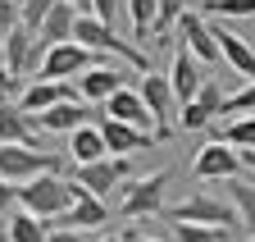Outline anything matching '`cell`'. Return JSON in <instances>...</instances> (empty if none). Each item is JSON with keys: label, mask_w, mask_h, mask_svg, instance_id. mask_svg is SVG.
Returning <instances> with one entry per match:
<instances>
[{"label": "cell", "mask_w": 255, "mask_h": 242, "mask_svg": "<svg viewBox=\"0 0 255 242\" xmlns=\"http://www.w3.org/2000/svg\"><path fill=\"white\" fill-rule=\"evenodd\" d=\"M73 41H78V46H87L91 55H119V59H123V64L132 69L137 78H141V73H150L146 50H141V46H132V41H123L110 23L91 18V14H78V23H73Z\"/></svg>", "instance_id": "6da1fadb"}, {"label": "cell", "mask_w": 255, "mask_h": 242, "mask_svg": "<svg viewBox=\"0 0 255 242\" xmlns=\"http://www.w3.org/2000/svg\"><path fill=\"white\" fill-rule=\"evenodd\" d=\"M18 210H27V215L37 220H59L64 210H69V178L59 174H37L27 178V183H18Z\"/></svg>", "instance_id": "7a4b0ae2"}, {"label": "cell", "mask_w": 255, "mask_h": 242, "mask_svg": "<svg viewBox=\"0 0 255 242\" xmlns=\"http://www.w3.org/2000/svg\"><path fill=\"white\" fill-rule=\"evenodd\" d=\"M173 183V169H155L146 178H132L123 183V201H119V215L123 220H150L164 210V188Z\"/></svg>", "instance_id": "3957f363"}, {"label": "cell", "mask_w": 255, "mask_h": 242, "mask_svg": "<svg viewBox=\"0 0 255 242\" xmlns=\"http://www.w3.org/2000/svg\"><path fill=\"white\" fill-rule=\"evenodd\" d=\"M137 92L146 101V114H150V124H155V137L169 142L178 133V101L169 92V78L164 73H141L137 78Z\"/></svg>", "instance_id": "277c9868"}, {"label": "cell", "mask_w": 255, "mask_h": 242, "mask_svg": "<svg viewBox=\"0 0 255 242\" xmlns=\"http://www.w3.org/2000/svg\"><path fill=\"white\" fill-rule=\"evenodd\" d=\"M169 220L173 224H205V229H223L228 233L237 224V210H233V201H219L210 192H191V197H182L169 210Z\"/></svg>", "instance_id": "5b68a950"}, {"label": "cell", "mask_w": 255, "mask_h": 242, "mask_svg": "<svg viewBox=\"0 0 255 242\" xmlns=\"http://www.w3.org/2000/svg\"><path fill=\"white\" fill-rule=\"evenodd\" d=\"M110 224V201L91 197L82 183L69 178V210L59 220H50V229H78V233H91V229H105Z\"/></svg>", "instance_id": "8992f818"}, {"label": "cell", "mask_w": 255, "mask_h": 242, "mask_svg": "<svg viewBox=\"0 0 255 242\" xmlns=\"http://www.w3.org/2000/svg\"><path fill=\"white\" fill-rule=\"evenodd\" d=\"M73 183H82L91 197L105 201V192L132 183V160L128 156H105V160H91V165H73Z\"/></svg>", "instance_id": "52a82bcc"}, {"label": "cell", "mask_w": 255, "mask_h": 242, "mask_svg": "<svg viewBox=\"0 0 255 242\" xmlns=\"http://www.w3.org/2000/svg\"><path fill=\"white\" fill-rule=\"evenodd\" d=\"M59 156H50V151H27V146H0V178L5 183H27V178L37 174H59Z\"/></svg>", "instance_id": "ba28073f"}, {"label": "cell", "mask_w": 255, "mask_h": 242, "mask_svg": "<svg viewBox=\"0 0 255 242\" xmlns=\"http://www.w3.org/2000/svg\"><path fill=\"white\" fill-rule=\"evenodd\" d=\"M137 73L132 69H114V64H91L87 73H78L73 78V92H78V101L82 105H96V110H101L114 92H119V87H128V82H132Z\"/></svg>", "instance_id": "9c48e42d"}, {"label": "cell", "mask_w": 255, "mask_h": 242, "mask_svg": "<svg viewBox=\"0 0 255 242\" xmlns=\"http://www.w3.org/2000/svg\"><path fill=\"white\" fill-rule=\"evenodd\" d=\"M91 64H96V55H91L87 46H78V41H59V46H50V50L41 55L37 78H46V82H69V78L87 73Z\"/></svg>", "instance_id": "30bf717a"}, {"label": "cell", "mask_w": 255, "mask_h": 242, "mask_svg": "<svg viewBox=\"0 0 255 242\" xmlns=\"http://www.w3.org/2000/svg\"><path fill=\"white\" fill-rule=\"evenodd\" d=\"M173 32H178V46L191 50V59L196 64H214L219 59V41H214V27L201 9H182V18L173 23Z\"/></svg>", "instance_id": "8fae6325"}, {"label": "cell", "mask_w": 255, "mask_h": 242, "mask_svg": "<svg viewBox=\"0 0 255 242\" xmlns=\"http://www.w3.org/2000/svg\"><path fill=\"white\" fill-rule=\"evenodd\" d=\"M178 110H182V114H178V128H182V133L214 128V119H219V110H223V87H219V78H205L201 92L191 96L187 105H178Z\"/></svg>", "instance_id": "7c38bea8"}, {"label": "cell", "mask_w": 255, "mask_h": 242, "mask_svg": "<svg viewBox=\"0 0 255 242\" xmlns=\"http://www.w3.org/2000/svg\"><path fill=\"white\" fill-rule=\"evenodd\" d=\"M41 55H46V50L37 46V37H32L23 23L5 32V69H9V78H14V82H18V78H32V73H37Z\"/></svg>", "instance_id": "4fadbf2b"}, {"label": "cell", "mask_w": 255, "mask_h": 242, "mask_svg": "<svg viewBox=\"0 0 255 242\" xmlns=\"http://www.w3.org/2000/svg\"><path fill=\"white\" fill-rule=\"evenodd\" d=\"M196 178L201 183H228V178H242V151L223 146V142H205L196 151Z\"/></svg>", "instance_id": "5bb4252c"}, {"label": "cell", "mask_w": 255, "mask_h": 242, "mask_svg": "<svg viewBox=\"0 0 255 242\" xmlns=\"http://www.w3.org/2000/svg\"><path fill=\"white\" fill-rule=\"evenodd\" d=\"M101 137H105V151H110V156H128V160H132L137 151H150L159 142L155 133L132 128V124H119V119H105V114H101Z\"/></svg>", "instance_id": "9a60e30c"}, {"label": "cell", "mask_w": 255, "mask_h": 242, "mask_svg": "<svg viewBox=\"0 0 255 242\" xmlns=\"http://www.w3.org/2000/svg\"><path fill=\"white\" fill-rule=\"evenodd\" d=\"M101 124V114H96V105H82V101H59V105H50V110H41L32 124H37L41 133H64L69 137L73 128H82V124Z\"/></svg>", "instance_id": "2e32d148"}, {"label": "cell", "mask_w": 255, "mask_h": 242, "mask_svg": "<svg viewBox=\"0 0 255 242\" xmlns=\"http://www.w3.org/2000/svg\"><path fill=\"white\" fill-rule=\"evenodd\" d=\"M59 101H78V92H73V82H46V78H32L23 92H18V110L27 114V119H37L41 110H50V105H59Z\"/></svg>", "instance_id": "e0dca14e"}, {"label": "cell", "mask_w": 255, "mask_h": 242, "mask_svg": "<svg viewBox=\"0 0 255 242\" xmlns=\"http://www.w3.org/2000/svg\"><path fill=\"white\" fill-rule=\"evenodd\" d=\"M210 27H214V41H219V59H228L233 73H242L246 82H255V46L242 32H233L228 23H210Z\"/></svg>", "instance_id": "ac0fdd59"}, {"label": "cell", "mask_w": 255, "mask_h": 242, "mask_svg": "<svg viewBox=\"0 0 255 242\" xmlns=\"http://www.w3.org/2000/svg\"><path fill=\"white\" fill-rule=\"evenodd\" d=\"M169 92H173V101L178 105H187L191 96L201 92V82H205V73H201V64L191 59V50H182V46H173V59H169Z\"/></svg>", "instance_id": "d6986e66"}, {"label": "cell", "mask_w": 255, "mask_h": 242, "mask_svg": "<svg viewBox=\"0 0 255 242\" xmlns=\"http://www.w3.org/2000/svg\"><path fill=\"white\" fill-rule=\"evenodd\" d=\"M101 114H105V119H119V124H132V128L155 133V128H150V114H146V101H141V92H137V82L119 87V92L101 105Z\"/></svg>", "instance_id": "ffe728a7"}, {"label": "cell", "mask_w": 255, "mask_h": 242, "mask_svg": "<svg viewBox=\"0 0 255 242\" xmlns=\"http://www.w3.org/2000/svg\"><path fill=\"white\" fill-rule=\"evenodd\" d=\"M0 146H27V151H41L37 146V128H32V119L9 105V101H0Z\"/></svg>", "instance_id": "44dd1931"}, {"label": "cell", "mask_w": 255, "mask_h": 242, "mask_svg": "<svg viewBox=\"0 0 255 242\" xmlns=\"http://www.w3.org/2000/svg\"><path fill=\"white\" fill-rule=\"evenodd\" d=\"M73 23H78L73 5H69V0H55L50 14H46V23H41V32H37V46L50 50V46H59V41H73Z\"/></svg>", "instance_id": "7402d4cb"}, {"label": "cell", "mask_w": 255, "mask_h": 242, "mask_svg": "<svg viewBox=\"0 0 255 242\" xmlns=\"http://www.w3.org/2000/svg\"><path fill=\"white\" fill-rule=\"evenodd\" d=\"M105 137H101V124H82L69 133V160L73 165H91V160H105Z\"/></svg>", "instance_id": "603a6c76"}, {"label": "cell", "mask_w": 255, "mask_h": 242, "mask_svg": "<svg viewBox=\"0 0 255 242\" xmlns=\"http://www.w3.org/2000/svg\"><path fill=\"white\" fill-rule=\"evenodd\" d=\"M155 14H159V0H128L132 46H150V37H155Z\"/></svg>", "instance_id": "cb8c5ba5"}, {"label": "cell", "mask_w": 255, "mask_h": 242, "mask_svg": "<svg viewBox=\"0 0 255 242\" xmlns=\"http://www.w3.org/2000/svg\"><path fill=\"white\" fill-rule=\"evenodd\" d=\"M223 188H228V201L237 210V224L255 233V183H246V178H228Z\"/></svg>", "instance_id": "d4e9b609"}, {"label": "cell", "mask_w": 255, "mask_h": 242, "mask_svg": "<svg viewBox=\"0 0 255 242\" xmlns=\"http://www.w3.org/2000/svg\"><path fill=\"white\" fill-rule=\"evenodd\" d=\"M5 224H9V242H46L50 238V224L37 220V215H27V210H14Z\"/></svg>", "instance_id": "484cf974"}, {"label": "cell", "mask_w": 255, "mask_h": 242, "mask_svg": "<svg viewBox=\"0 0 255 242\" xmlns=\"http://www.w3.org/2000/svg\"><path fill=\"white\" fill-rule=\"evenodd\" d=\"M214 142L233 146V151H255V114H246V119H228V124L219 128Z\"/></svg>", "instance_id": "4316f807"}, {"label": "cell", "mask_w": 255, "mask_h": 242, "mask_svg": "<svg viewBox=\"0 0 255 242\" xmlns=\"http://www.w3.org/2000/svg\"><path fill=\"white\" fill-rule=\"evenodd\" d=\"M205 18H255V0H201Z\"/></svg>", "instance_id": "83f0119b"}, {"label": "cell", "mask_w": 255, "mask_h": 242, "mask_svg": "<svg viewBox=\"0 0 255 242\" xmlns=\"http://www.w3.org/2000/svg\"><path fill=\"white\" fill-rule=\"evenodd\" d=\"M219 114H228V119H246V114H255V82H246V87H237V92H228Z\"/></svg>", "instance_id": "f1b7e54d"}, {"label": "cell", "mask_w": 255, "mask_h": 242, "mask_svg": "<svg viewBox=\"0 0 255 242\" xmlns=\"http://www.w3.org/2000/svg\"><path fill=\"white\" fill-rule=\"evenodd\" d=\"M182 5H187V0H159V14H155V37H150V41H164V37L173 32V23L182 18Z\"/></svg>", "instance_id": "f546056e"}, {"label": "cell", "mask_w": 255, "mask_h": 242, "mask_svg": "<svg viewBox=\"0 0 255 242\" xmlns=\"http://www.w3.org/2000/svg\"><path fill=\"white\" fill-rule=\"evenodd\" d=\"M50 5H55V0H27V5L18 9V23L27 27V32H32V37H37V32H41V23H46V14H50Z\"/></svg>", "instance_id": "4dcf8cb0"}, {"label": "cell", "mask_w": 255, "mask_h": 242, "mask_svg": "<svg viewBox=\"0 0 255 242\" xmlns=\"http://www.w3.org/2000/svg\"><path fill=\"white\" fill-rule=\"evenodd\" d=\"M178 242H223V229H205V224H173Z\"/></svg>", "instance_id": "1f68e13d"}, {"label": "cell", "mask_w": 255, "mask_h": 242, "mask_svg": "<svg viewBox=\"0 0 255 242\" xmlns=\"http://www.w3.org/2000/svg\"><path fill=\"white\" fill-rule=\"evenodd\" d=\"M14 206H18V188L0 178V220H9V210H14Z\"/></svg>", "instance_id": "d6a6232c"}, {"label": "cell", "mask_w": 255, "mask_h": 242, "mask_svg": "<svg viewBox=\"0 0 255 242\" xmlns=\"http://www.w3.org/2000/svg\"><path fill=\"white\" fill-rule=\"evenodd\" d=\"M9 27H18V5L14 0H0V37H5Z\"/></svg>", "instance_id": "836d02e7"}, {"label": "cell", "mask_w": 255, "mask_h": 242, "mask_svg": "<svg viewBox=\"0 0 255 242\" xmlns=\"http://www.w3.org/2000/svg\"><path fill=\"white\" fill-rule=\"evenodd\" d=\"M114 9H119V0H91V18H101L114 27Z\"/></svg>", "instance_id": "e575fe53"}, {"label": "cell", "mask_w": 255, "mask_h": 242, "mask_svg": "<svg viewBox=\"0 0 255 242\" xmlns=\"http://www.w3.org/2000/svg\"><path fill=\"white\" fill-rule=\"evenodd\" d=\"M46 242H91L87 233H78V229H50V238Z\"/></svg>", "instance_id": "d590c367"}, {"label": "cell", "mask_w": 255, "mask_h": 242, "mask_svg": "<svg viewBox=\"0 0 255 242\" xmlns=\"http://www.w3.org/2000/svg\"><path fill=\"white\" fill-rule=\"evenodd\" d=\"M14 78H9V69H5V37H0V96H5V92H14Z\"/></svg>", "instance_id": "8d00e7d4"}, {"label": "cell", "mask_w": 255, "mask_h": 242, "mask_svg": "<svg viewBox=\"0 0 255 242\" xmlns=\"http://www.w3.org/2000/svg\"><path fill=\"white\" fill-rule=\"evenodd\" d=\"M123 242H159V238H150V233H141V229H128Z\"/></svg>", "instance_id": "74e56055"}, {"label": "cell", "mask_w": 255, "mask_h": 242, "mask_svg": "<svg viewBox=\"0 0 255 242\" xmlns=\"http://www.w3.org/2000/svg\"><path fill=\"white\" fill-rule=\"evenodd\" d=\"M242 169H246V174L255 178V151H242Z\"/></svg>", "instance_id": "f35d334b"}, {"label": "cell", "mask_w": 255, "mask_h": 242, "mask_svg": "<svg viewBox=\"0 0 255 242\" xmlns=\"http://www.w3.org/2000/svg\"><path fill=\"white\" fill-rule=\"evenodd\" d=\"M73 5V14H91V0H69Z\"/></svg>", "instance_id": "ab89813d"}, {"label": "cell", "mask_w": 255, "mask_h": 242, "mask_svg": "<svg viewBox=\"0 0 255 242\" xmlns=\"http://www.w3.org/2000/svg\"><path fill=\"white\" fill-rule=\"evenodd\" d=\"M101 242H123V233H110V238H101Z\"/></svg>", "instance_id": "60d3db41"}, {"label": "cell", "mask_w": 255, "mask_h": 242, "mask_svg": "<svg viewBox=\"0 0 255 242\" xmlns=\"http://www.w3.org/2000/svg\"><path fill=\"white\" fill-rule=\"evenodd\" d=\"M14 5H18V9H23V5H27V0H14Z\"/></svg>", "instance_id": "b9f144b4"}, {"label": "cell", "mask_w": 255, "mask_h": 242, "mask_svg": "<svg viewBox=\"0 0 255 242\" xmlns=\"http://www.w3.org/2000/svg\"><path fill=\"white\" fill-rule=\"evenodd\" d=\"M246 242H255V233H251V238H246Z\"/></svg>", "instance_id": "7bdbcfd3"}, {"label": "cell", "mask_w": 255, "mask_h": 242, "mask_svg": "<svg viewBox=\"0 0 255 242\" xmlns=\"http://www.w3.org/2000/svg\"><path fill=\"white\" fill-rule=\"evenodd\" d=\"M0 101H5V96H0Z\"/></svg>", "instance_id": "ee69618b"}]
</instances>
